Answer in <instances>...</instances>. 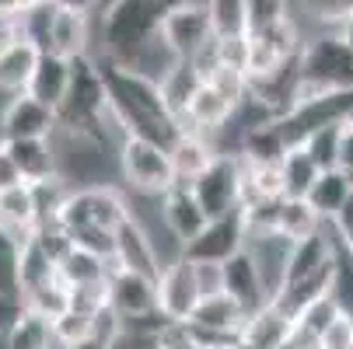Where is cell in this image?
I'll list each match as a JSON object with an SVG mask.
<instances>
[{"instance_id": "6da1fadb", "label": "cell", "mask_w": 353, "mask_h": 349, "mask_svg": "<svg viewBox=\"0 0 353 349\" xmlns=\"http://www.w3.org/2000/svg\"><path fill=\"white\" fill-rule=\"evenodd\" d=\"M165 14L168 11L158 4V0H116V4H109L105 11H98L102 53H94V56L126 63L150 35L161 32Z\"/></svg>"}, {"instance_id": "db71d44e", "label": "cell", "mask_w": 353, "mask_h": 349, "mask_svg": "<svg viewBox=\"0 0 353 349\" xmlns=\"http://www.w3.org/2000/svg\"><path fill=\"white\" fill-rule=\"evenodd\" d=\"M350 123H353V112H350Z\"/></svg>"}, {"instance_id": "681fc988", "label": "cell", "mask_w": 353, "mask_h": 349, "mask_svg": "<svg viewBox=\"0 0 353 349\" xmlns=\"http://www.w3.org/2000/svg\"><path fill=\"white\" fill-rule=\"evenodd\" d=\"M0 11H21V0H0Z\"/></svg>"}, {"instance_id": "d6986e66", "label": "cell", "mask_w": 353, "mask_h": 349, "mask_svg": "<svg viewBox=\"0 0 353 349\" xmlns=\"http://www.w3.org/2000/svg\"><path fill=\"white\" fill-rule=\"evenodd\" d=\"M116 259L123 269H133V273H143V276H161V262H158V252H154V244H150L147 231L126 217L116 231Z\"/></svg>"}, {"instance_id": "4316f807", "label": "cell", "mask_w": 353, "mask_h": 349, "mask_svg": "<svg viewBox=\"0 0 353 349\" xmlns=\"http://www.w3.org/2000/svg\"><path fill=\"white\" fill-rule=\"evenodd\" d=\"M350 192H353V175L343 171V168H329V171H322V175L315 178V185H312V192H308V203H312L325 220H332L336 210L350 199Z\"/></svg>"}, {"instance_id": "8fae6325", "label": "cell", "mask_w": 353, "mask_h": 349, "mask_svg": "<svg viewBox=\"0 0 353 349\" xmlns=\"http://www.w3.org/2000/svg\"><path fill=\"white\" fill-rule=\"evenodd\" d=\"M161 217L165 224L175 231V237L189 248V241H196L199 234H203V227L210 224L203 203L196 199L192 185L189 182H175L165 195H161Z\"/></svg>"}, {"instance_id": "e575fe53", "label": "cell", "mask_w": 353, "mask_h": 349, "mask_svg": "<svg viewBox=\"0 0 353 349\" xmlns=\"http://www.w3.org/2000/svg\"><path fill=\"white\" fill-rule=\"evenodd\" d=\"M25 237L0 224V290H21L18 286V259H21Z\"/></svg>"}, {"instance_id": "d4e9b609", "label": "cell", "mask_w": 353, "mask_h": 349, "mask_svg": "<svg viewBox=\"0 0 353 349\" xmlns=\"http://www.w3.org/2000/svg\"><path fill=\"white\" fill-rule=\"evenodd\" d=\"M287 14L301 28L315 25L319 35H325V32H339V25L353 14V0H290Z\"/></svg>"}, {"instance_id": "44dd1931", "label": "cell", "mask_w": 353, "mask_h": 349, "mask_svg": "<svg viewBox=\"0 0 353 349\" xmlns=\"http://www.w3.org/2000/svg\"><path fill=\"white\" fill-rule=\"evenodd\" d=\"M0 224L8 231L28 237L39 227V203H35V189L28 182H18L11 189H0Z\"/></svg>"}, {"instance_id": "816d5d0a", "label": "cell", "mask_w": 353, "mask_h": 349, "mask_svg": "<svg viewBox=\"0 0 353 349\" xmlns=\"http://www.w3.org/2000/svg\"><path fill=\"white\" fill-rule=\"evenodd\" d=\"M109 4H116V0H102V8H98V11H105V8H109Z\"/></svg>"}, {"instance_id": "11a10c76", "label": "cell", "mask_w": 353, "mask_h": 349, "mask_svg": "<svg viewBox=\"0 0 353 349\" xmlns=\"http://www.w3.org/2000/svg\"><path fill=\"white\" fill-rule=\"evenodd\" d=\"M0 349H4V342H0Z\"/></svg>"}, {"instance_id": "ffe728a7", "label": "cell", "mask_w": 353, "mask_h": 349, "mask_svg": "<svg viewBox=\"0 0 353 349\" xmlns=\"http://www.w3.org/2000/svg\"><path fill=\"white\" fill-rule=\"evenodd\" d=\"M70 74H74V63L67 56H57V53H42L39 67H35V77L28 84V94H35L39 102H46L49 109L63 112L67 105V94H70Z\"/></svg>"}, {"instance_id": "7bdbcfd3", "label": "cell", "mask_w": 353, "mask_h": 349, "mask_svg": "<svg viewBox=\"0 0 353 349\" xmlns=\"http://www.w3.org/2000/svg\"><path fill=\"white\" fill-rule=\"evenodd\" d=\"M21 39V14L18 11H0V45Z\"/></svg>"}, {"instance_id": "f907efd6", "label": "cell", "mask_w": 353, "mask_h": 349, "mask_svg": "<svg viewBox=\"0 0 353 349\" xmlns=\"http://www.w3.org/2000/svg\"><path fill=\"white\" fill-rule=\"evenodd\" d=\"M158 4H161L165 11H172V8H179V4H185V0H158Z\"/></svg>"}, {"instance_id": "1f68e13d", "label": "cell", "mask_w": 353, "mask_h": 349, "mask_svg": "<svg viewBox=\"0 0 353 349\" xmlns=\"http://www.w3.org/2000/svg\"><path fill=\"white\" fill-rule=\"evenodd\" d=\"M343 126H346V119H343V123H325V126H319V129H315V133L305 140V147L312 151V158L319 161V168H322V171H329V168H339Z\"/></svg>"}, {"instance_id": "ac0fdd59", "label": "cell", "mask_w": 353, "mask_h": 349, "mask_svg": "<svg viewBox=\"0 0 353 349\" xmlns=\"http://www.w3.org/2000/svg\"><path fill=\"white\" fill-rule=\"evenodd\" d=\"M4 143H8V151L25 182L35 185L60 171V154H57L53 136H25V140H4Z\"/></svg>"}, {"instance_id": "7402d4cb", "label": "cell", "mask_w": 353, "mask_h": 349, "mask_svg": "<svg viewBox=\"0 0 353 349\" xmlns=\"http://www.w3.org/2000/svg\"><path fill=\"white\" fill-rule=\"evenodd\" d=\"M325 227V217L308 203V195H283L276 207V231L290 241H305Z\"/></svg>"}, {"instance_id": "ba28073f", "label": "cell", "mask_w": 353, "mask_h": 349, "mask_svg": "<svg viewBox=\"0 0 353 349\" xmlns=\"http://www.w3.org/2000/svg\"><path fill=\"white\" fill-rule=\"evenodd\" d=\"M109 308H112L123 321H133V318H158V315H161V311H158V279L116 266L112 276H109ZM161 318H165V315H161Z\"/></svg>"}, {"instance_id": "4dcf8cb0", "label": "cell", "mask_w": 353, "mask_h": 349, "mask_svg": "<svg viewBox=\"0 0 353 349\" xmlns=\"http://www.w3.org/2000/svg\"><path fill=\"white\" fill-rule=\"evenodd\" d=\"M210 21L217 35H245L252 32V14H248V0H207Z\"/></svg>"}, {"instance_id": "ee69618b", "label": "cell", "mask_w": 353, "mask_h": 349, "mask_svg": "<svg viewBox=\"0 0 353 349\" xmlns=\"http://www.w3.org/2000/svg\"><path fill=\"white\" fill-rule=\"evenodd\" d=\"M339 168L353 175V123L346 119L343 126V147H339Z\"/></svg>"}, {"instance_id": "7c38bea8", "label": "cell", "mask_w": 353, "mask_h": 349, "mask_svg": "<svg viewBox=\"0 0 353 349\" xmlns=\"http://www.w3.org/2000/svg\"><path fill=\"white\" fill-rule=\"evenodd\" d=\"M91 18H94V11H88V8L60 4L53 35H49V53L67 56V60L94 56V49H91V42H94V35H91Z\"/></svg>"}, {"instance_id": "484cf974", "label": "cell", "mask_w": 353, "mask_h": 349, "mask_svg": "<svg viewBox=\"0 0 353 349\" xmlns=\"http://www.w3.org/2000/svg\"><path fill=\"white\" fill-rule=\"evenodd\" d=\"M199 84H203V74L192 67V60H179V63L172 67V74L158 84V87H161V98H165V105H168V112L175 116V123H182L185 105H189V98L196 94ZM179 129H182V126H179Z\"/></svg>"}, {"instance_id": "5bb4252c", "label": "cell", "mask_w": 353, "mask_h": 349, "mask_svg": "<svg viewBox=\"0 0 353 349\" xmlns=\"http://www.w3.org/2000/svg\"><path fill=\"white\" fill-rule=\"evenodd\" d=\"M168 154H172V165H175L179 182H196L199 175H203L217 161L221 147L214 143V136L199 133V129H179L175 140L168 143Z\"/></svg>"}, {"instance_id": "b9f144b4", "label": "cell", "mask_w": 353, "mask_h": 349, "mask_svg": "<svg viewBox=\"0 0 353 349\" xmlns=\"http://www.w3.org/2000/svg\"><path fill=\"white\" fill-rule=\"evenodd\" d=\"M18 182H25V178H21V171H18L11 151H8V143H0V189H11Z\"/></svg>"}, {"instance_id": "30bf717a", "label": "cell", "mask_w": 353, "mask_h": 349, "mask_svg": "<svg viewBox=\"0 0 353 349\" xmlns=\"http://www.w3.org/2000/svg\"><path fill=\"white\" fill-rule=\"evenodd\" d=\"M196 304H199L196 269H192V259L182 255L172 266H165L161 276H158V311L168 321H189Z\"/></svg>"}, {"instance_id": "7dc6e473", "label": "cell", "mask_w": 353, "mask_h": 349, "mask_svg": "<svg viewBox=\"0 0 353 349\" xmlns=\"http://www.w3.org/2000/svg\"><path fill=\"white\" fill-rule=\"evenodd\" d=\"M60 4H74V8H88L98 14V8H102V0H60Z\"/></svg>"}, {"instance_id": "277c9868", "label": "cell", "mask_w": 353, "mask_h": 349, "mask_svg": "<svg viewBox=\"0 0 353 349\" xmlns=\"http://www.w3.org/2000/svg\"><path fill=\"white\" fill-rule=\"evenodd\" d=\"M196 199L203 203L207 217H228L241 210V199H245V165L241 154H217V161L199 175L196 182H189Z\"/></svg>"}, {"instance_id": "f1b7e54d", "label": "cell", "mask_w": 353, "mask_h": 349, "mask_svg": "<svg viewBox=\"0 0 353 349\" xmlns=\"http://www.w3.org/2000/svg\"><path fill=\"white\" fill-rule=\"evenodd\" d=\"M339 311H343V304H339L336 290L329 286V290H322V293L308 297V301L294 311V328H301V332H308V335H315V339H319V335L325 332V325H329Z\"/></svg>"}, {"instance_id": "f35d334b", "label": "cell", "mask_w": 353, "mask_h": 349, "mask_svg": "<svg viewBox=\"0 0 353 349\" xmlns=\"http://www.w3.org/2000/svg\"><path fill=\"white\" fill-rule=\"evenodd\" d=\"M290 11V0H248V14H252V28L270 25L276 18H283Z\"/></svg>"}, {"instance_id": "d6a6232c", "label": "cell", "mask_w": 353, "mask_h": 349, "mask_svg": "<svg viewBox=\"0 0 353 349\" xmlns=\"http://www.w3.org/2000/svg\"><path fill=\"white\" fill-rule=\"evenodd\" d=\"M70 308L81 315H102L109 311V276L105 279H88V283H74L70 286Z\"/></svg>"}, {"instance_id": "5b68a950", "label": "cell", "mask_w": 353, "mask_h": 349, "mask_svg": "<svg viewBox=\"0 0 353 349\" xmlns=\"http://www.w3.org/2000/svg\"><path fill=\"white\" fill-rule=\"evenodd\" d=\"M294 244L297 241H290L276 227L273 231H245V252L252 255V262H256V269H259L266 301H276V297L283 293V286H287Z\"/></svg>"}, {"instance_id": "9c48e42d", "label": "cell", "mask_w": 353, "mask_h": 349, "mask_svg": "<svg viewBox=\"0 0 353 349\" xmlns=\"http://www.w3.org/2000/svg\"><path fill=\"white\" fill-rule=\"evenodd\" d=\"M0 129L4 140H25V136H53L60 129V112L39 102L35 94L21 91L11 94L0 109Z\"/></svg>"}, {"instance_id": "bcb514c9", "label": "cell", "mask_w": 353, "mask_h": 349, "mask_svg": "<svg viewBox=\"0 0 353 349\" xmlns=\"http://www.w3.org/2000/svg\"><path fill=\"white\" fill-rule=\"evenodd\" d=\"M339 39H343V42H346L350 49H353V14H350V18H346V21L339 25Z\"/></svg>"}, {"instance_id": "603a6c76", "label": "cell", "mask_w": 353, "mask_h": 349, "mask_svg": "<svg viewBox=\"0 0 353 349\" xmlns=\"http://www.w3.org/2000/svg\"><path fill=\"white\" fill-rule=\"evenodd\" d=\"M224 269H228V293L238 297V301L256 311L259 304H266V290H263V279H259V269L252 262V255L245 252H234L231 259H224Z\"/></svg>"}, {"instance_id": "c3c4849f", "label": "cell", "mask_w": 353, "mask_h": 349, "mask_svg": "<svg viewBox=\"0 0 353 349\" xmlns=\"http://www.w3.org/2000/svg\"><path fill=\"white\" fill-rule=\"evenodd\" d=\"M199 349H241L238 342H199Z\"/></svg>"}, {"instance_id": "9a60e30c", "label": "cell", "mask_w": 353, "mask_h": 349, "mask_svg": "<svg viewBox=\"0 0 353 349\" xmlns=\"http://www.w3.org/2000/svg\"><path fill=\"white\" fill-rule=\"evenodd\" d=\"M245 248V220H241V210L238 213H228V217H217L203 227L196 241H189L185 255L192 259H231L234 252Z\"/></svg>"}, {"instance_id": "52a82bcc", "label": "cell", "mask_w": 353, "mask_h": 349, "mask_svg": "<svg viewBox=\"0 0 353 349\" xmlns=\"http://www.w3.org/2000/svg\"><path fill=\"white\" fill-rule=\"evenodd\" d=\"M161 32H165V39L172 42V49L182 60H192L199 49L217 35L207 0H185V4L172 8L161 21Z\"/></svg>"}, {"instance_id": "ab89813d", "label": "cell", "mask_w": 353, "mask_h": 349, "mask_svg": "<svg viewBox=\"0 0 353 349\" xmlns=\"http://www.w3.org/2000/svg\"><path fill=\"white\" fill-rule=\"evenodd\" d=\"M21 311H25V297H21V290H0V339L8 335V328L18 321Z\"/></svg>"}, {"instance_id": "f6af8a7d", "label": "cell", "mask_w": 353, "mask_h": 349, "mask_svg": "<svg viewBox=\"0 0 353 349\" xmlns=\"http://www.w3.org/2000/svg\"><path fill=\"white\" fill-rule=\"evenodd\" d=\"M63 349H109V335L105 332H94V335H88V339H81L74 346H63Z\"/></svg>"}, {"instance_id": "60d3db41", "label": "cell", "mask_w": 353, "mask_h": 349, "mask_svg": "<svg viewBox=\"0 0 353 349\" xmlns=\"http://www.w3.org/2000/svg\"><path fill=\"white\" fill-rule=\"evenodd\" d=\"M329 227H332V234L343 241V244H353V192H350V199L336 210V217L329 220Z\"/></svg>"}, {"instance_id": "8992f818", "label": "cell", "mask_w": 353, "mask_h": 349, "mask_svg": "<svg viewBox=\"0 0 353 349\" xmlns=\"http://www.w3.org/2000/svg\"><path fill=\"white\" fill-rule=\"evenodd\" d=\"M248 308L231 293L203 297L189 315V325L199 342H238L241 346V328H245Z\"/></svg>"}, {"instance_id": "74e56055", "label": "cell", "mask_w": 353, "mask_h": 349, "mask_svg": "<svg viewBox=\"0 0 353 349\" xmlns=\"http://www.w3.org/2000/svg\"><path fill=\"white\" fill-rule=\"evenodd\" d=\"M158 349H199V339L189 321H165L158 335Z\"/></svg>"}, {"instance_id": "f546056e", "label": "cell", "mask_w": 353, "mask_h": 349, "mask_svg": "<svg viewBox=\"0 0 353 349\" xmlns=\"http://www.w3.org/2000/svg\"><path fill=\"white\" fill-rule=\"evenodd\" d=\"M18 14H21V35L32 39L42 53H49V35H53V25L60 14V0H39V4H32Z\"/></svg>"}, {"instance_id": "3957f363", "label": "cell", "mask_w": 353, "mask_h": 349, "mask_svg": "<svg viewBox=\"0 0 353 349\" xmlns=\"http://www.w3.org/2000/svg\"><path fill=\"white\" fill-rule=\"evenodd\" d=\"M130 217V199L123 189L94 182V185H74L70 199L60 210V224L74 231H119V224Z\"/></svg>"}, {"instance_id": "7a4b0ae2", "label": "cell", "mask_w": 353, "mask_h": 349, "mask_svg": "<svg viewBox=\"0 0 353 349\" xmlns=\"http://www.w3.org/2000/svg\"><path fill=\"white\" fill-rule=\"evenodd\" d=\"M116 171H119L123 189L143 192V195H165L179 182L168 143H158L140 133H130L116 147Z\"/></svg>"}, {"instance_id": "836d02e7", "label": "cell", "mask_w": 353, "mask_h": 349, "mask_svg": "<svg viewBox=\"0 0 353 349\" xmlns=\"http://www.w3.org/2000/svg\"><path fill=\"white\" fill-rule=\"evenodd\" d=\"M53 332H57V342H60V349H63V346H74V342L94 335V332H98V318L67 308V311H60V315L53 318Z\"/></svg>"}, {"instance_id": "4fadbf2b", "label": "cell", "mask_w": 353, "mask_h": 349, "mask_svg": "<svg viewBox=\"0 0 353 349\" xmlns=\"http://www.w3.org/2000/svg\"><path fill=\"white\" fill-rule=\"evenodd\" d=\"M294 332V315L280 301H266L248 311L241 328V349H276Z\"/></svg>"}, {"instance_id": "cb8c5ba5", "label": "cell", "mask_w": 353, "mask_h": 349, "mask_svg": "<svg viewBox=\"0 0 353 349\" xmlns=\"http://www.w3.org/2000/svg\"><path fill=\"white\" fill-rule=\"evenodd\" d=\"M0 342H4V349H60L57 332H53V318H46L32 308H25L18 315V321L8 328V335Z\"/></svg>"}, {"instance_id": "83f0119b", "label": "cell", "mask_w": 353, "mask_h": 349, "mask_svg": "<svg viewBox=\"0 0 353 349\" xmlns=\"http://www.w3.org/2000/svg\"><path fill=\"white\" fill-rule=\"evenodd\" d=\"M280 165H283V185H287V195H308L312 185H315V178L322 175L319 161L312 158V151H308L305 143L287 147V154L280 158Z\"/></svg>"}, {"instance_id": "e0dca14e", "label": "cell", "mask_w": 353, "mask_h": 349, "mask_svg": "<svg viewBox=\"0 0 353 349\" xmlns=\"http://www.w3.org/2000/svg\"><path fill=\"white\" fill-rule=\"evenodd\" d=\"M238 105H231L228 98L214 87V84H199L196 94L189 98V105H185V116H182V129H199V133H207V136H217L221 126L234 116Z\"/></svg>"}, {"instance_id": "8d00e7d4", "label": "cell", "mask_w": 353, "mask_h": 349, "mask_svg": "<svg viewBox=\"0 0 353 349\" xmlns=\"http://www.w3.org/2000/svg\"><path fill=\"white\" fill-rule=\"evenodd\" d=\"M319 349H353V315L339 311L319 335Z\"/></svg>"}, {"instance_id": "f5cc1de1", "label": "cell", "mask_w": 353, "mask_h": 349, "mask_svg": "<svg viewBox=\"0 0 353 349\" xmlns=\"http://www.w3.org/2000/svg\"><path fill=\"white\" fill-rule=\"evenodd\" d=\"M346 255H350V262H353V244H346Z\"/></svg>"}, {"instance_id": "2e32d148", "label": "cell", "mask_w": 353, "mask_h": 349, "mask_svg": "<svg viewBox=\"0 0 353 349\" xmlns=\"http://www.w3.org/2000/svg\"><path fill=\"white\" fill-rule=\"evenodd\" d=\"M39 60H42V49L25 35L8 42V45H0V98L28 91Z\"/></svg>"}, {"instance_id": "d590c367", "label": "cell", "mask_w": 353, "mask_h": 349, "mask_svg": "<svg viewBox=\"0 0 353 349\" xmlns=\"http://www.w3.org/2000/svg\"><path fill=\"white\" fill-rule=\"evenodd\" d=\"M189 259H192V255H189ZM192 269H196L199 301H203V297L228 293V269H224L221 259H192Z\"/></svg>"}]
</instances>
